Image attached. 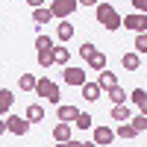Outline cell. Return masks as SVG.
Here are the masks:
<instances>
[{
    "mask_svg": "<svg viewBox=\"0 0 147 147\" xmlns=\"http://www.w3.org/2000/svg\"><path fill=\"white\" fill-rule=\"evenodd\" d=\"M80 88H82V97H85L88 103H94L97 97H103V88H100L97 82H88V80H85V82L80 85Z\"/></svg>",
    "mask_w": 147,
    "mask_h": 147,
    "instance_id": "obj_9",
    "label": "cell"
},
{
    "mask_svg": "<svg viewBox=\"0 0 147 147\" xmlns=\"http://www.w3.org/2000/svg\"><path fill=\"white\" fill-rule=\"evenodd\" d=\"M50 47H53L50 35H35V50H50Z\"/></svg>",
    "mask_w": 147,
    "mask_h": 147,
    "instance_id": "obj_28",
    "label": "cell"
},
{
    "mask_svg": "<svg viewBox=\"0 0 147 147\" xmlns=\"http://www.w3.org/2000/svg\"><path fill=\"white\" fill-rule=\"evenodd\" d=\"M68 47H59V44H53V65H68Z\"/></svg>",
    "mask_w": 147,
    "mask_h": 147,
    "instance_id": "obj_23",
    "label": "cell"
},
{
    "mask_svg": "<svg viewBox=\"0 0 147 147\" xmlns=\"http://www.w3.org/2000/svg\"><path fill=\"white\" fill-rule=\"evenodd\" d=\"M129 100H132V106H138V112L141 115H147V88H132L129 91Z\"/></svg>",
    "mask_w": 147,
    "mask_h": 147,
    "instance_id": "obj_8",
    "label": "cell"
},
{
    "mask_svg": "<svg viewBox=\"0 0 147 147\" xmlns=\"http://www.w3.org/2000/svg\"><path fill=\"white\" fill-rule=\"evenodd\" d=\"M35 59H38L41 68H50V65H53V47H50V50H38V56H35Z\"/></svg>",
    "mask_w": 147,
    "mask_h": 147,
    "instance_id": "obj_26",
    "label": "cell"
},
{
    "mask_svg": "<svg viewBox=\"0 0 147 147\" xmlns=\"http://www.w3.org/2000/svg\"><path fill=\"white\" fill-rule=\"evenodd\" d=\"M85 62H88V68H91V71L100 74V71H106V53H103V50H94L88 59H85Z\"/></svg>",
    "mask_w": 147,
    "mask_h": 147,
    "instance_id": "obj_12",
    "label": "cell"
},
{
    "mask_svg": "<svg viewBox=\"0 0 147 147\" xmlns=\"http://www.w3.org/2000/svg\"><path fill=\"white\" fill-rule=\"evenodd\" d=\"M121 65H124V71H138L141 68V56L132 50V53H124L121 56Z\"/></svg>",
    "mask_w": 147,
    "mask_h": 147,
    "instance_id": "obj_14",
    "label": "cell"
},
{
    "mask_svg": "<svg viewBox=\"0 0 147 147\" xmlns=\"http://www.w3.org/2000/svg\"><path fill=\"white\" fill-rule=\"evenodd\" d=\"M18 88H21V91H35V77L24 71L21 77H18Z\"/></svg>",
    "mask_w": 147,
    "mask_h": 147,
    "instance_id": "obj_21",
    "label": "cell"
},
{
    "mask_svg": "<svg viewBox=\"0 0 147 147\" xmlns=\"http://www.w3.org/2000/svg\"><path fill=\"white\" fill-rule=\"evenodd\" d=\"M74 32H77V30H74V24H71V21L65 18V21H62V24L56 27V38L62 41V44H68V41L74 38Z\"/></svg>",
    "mask_w": 147,
    "mask_h": 147,
    "instance_id": "obj_10",
    "label": "cell"
},
{
    "mask_svg": "<svg viewBox=\"0 0 147 147\" xmlns=\"http://www.w3.org/2000/svg\"><path fill=\"white\" fill-rule=\"evenodd\" d=\"M129 124L136 127V132H147V115H136V118H129Z\"/></svg>",
    "mask_w": 147,
    "mask_h": 147,
    "instance_id": "obj_27",
    "label": "cell"
},
{
    "mask_svg": "<svg viewBox=\"0 0 147 147\" xmlns=\"http://www.w3.org/2000/svg\"><path fill=\"white\" fill-rule=\"evenodd\" d=\"M68 147H82V141H77V138H71V141H65Z\"/></svg>",
    "mask_w": 147,
    "mask_h": 147,
    "instance_id": "obj_33",
    "label": "cell"
},
{
    "mask_svg": "<svg viewBox=\"0 0 147 147\" xmlns=\"http://www.w3.org/2000/svg\"><path fill=\"white\" fill-rule=\"evenodd\" d=\"M24 3L32 6V9H38V6H44V3H47V0H24Z\"/></svg>",
    "mask_w": 147,
    "mask_h": 147,
    "instance_id": "obj_31",
    "label": "cell"
},
{
    "mask_svg": "<svg viewBox=\"0 0 147 147\" xmlns=\"http://www.w3.org/2000/svg\"><path fill=\"white\" fill-rule=\"evenodd\" d=\"M0 136H6V118H0Z\"/></svg>",
    "mask_w": 147,
    "mask_h": 147,
    "instance_id": "obj_34",
    "label": "cell"
},
{
    "mask_svg": "<svg viewBox=\"0 0 147 147\" xmlns=\"http://www.w3.org/2000/svg\"><path fill=\"white\" fill-rule=\"evenodd\" d=\"M50 21H53L50 6H38V9H32V24H35V27H41V24H50Z\"/></svg>",
    "mask_w": 147,
    "mask_h": 147,
    "instance_id": "obj_11",
    "label": "cell"
},
{
    "mask_svg": "<svg viewBox=\"0 0 147 147\" xmlns=\"http://www.w3.org/2000/svg\"><path fill=\"white\" fill-rule=\"evenodd\" d=\"M35 94H38V97H44V100L47 103H59V97H62V94H59V85L53 82V80H35Z\"/></svg>",
    "mask_w": 147,
    "mask_h": 147,
    "instance_id": "obj_2",
    "label": "cell"
},
{
    "mask_svg": "<svg viewBox=\"0 0 147 147\" xmlns=\"http://www.w3.org/2000/svg\"><path fill=\"white\" fill-rule=\"evenodd\" d=\"M53 147H68V144H65V141H56V144H53Z\"/></svg>",
    "mask_w": 147,
    "mask_h": 147,
    "instance_id": "obj_36",
    "label": "cell"
},
{
    "mask_svg": "<svg viewBox=\"0 0 147 147\" xmlns=\"http://www.w3.org/2000/svg\"><path fill=\"white\" fill-rule=\"evenodd\" d=\"M132 6H136V12H144L147 15V0H132Z\"/></svg>",
    "mask_w": 147,
    "mask_h": 147,
    "instance_id": "obj_30",
    "label": "cell"
},
{
    "mask_svg": "<svg viewBox=\"0 0 147 147\" xmlns=\"http://www.w3.org/2000/svg\"><path fill=\"white\" fill-rule=\"evenodd\" d=\"M53 138H56V141H71V124L59 121V124L53 127Z\"/></svg>",
    "mask_w": 147,
    "mask_h": 147,
    "instance_id": "obj_20",
    "label": "cell"
},
{
    "mask_svg": "<svg viewBox=\"0 0 147 147\" xmlns=\"http://www.w3.org/2000/svg\"><path fill=\"white\" fill-rule=\"evenodd\" d=\"M132 47H136L138 56H144L147 53V32H136V44H132Z\"/></svg>",
    "mask_w": 147,
    "mask_h": 147,
    "instance_id": "obj_25",
    "label": "cell"
},
{
    "mask_svg": "<svg viewBox=\"0 0 147 147\" xmlns=\"http://www.w3.org/2000/svg\"><path fill=\"white\" fill-rule=\"evenodd\" d=\"M109 118H115L118 124L129 121V118H132V115H129V106H127V103H115V106H112V112H109Z\"/></svg>",
    "mask_w": 147,
    "mask_h": 147,
    "instance_id": "obj_15",
    "label": "cell"
},
{
    "mask_svg": "<svg viewBox=\"0 0 147 147\" xmlns=\"http://www.w3.org/2000/svg\"><path fill=\"white\" fill-rule=\"evenodd\" d=\"M74 127L82 129V132H85V129H91V127H94V124H91V115H88V112H80L77 121H74Z\"/></svg>",
    "mask_w": 147,
    "mask_h": 147,
    "instance_id": "obj_24",
    "label": "cell"
},
{
    "mask_svg": "<svg viewBox=\"0 0 147 147\" xmlns=\"http://www.w3.org/2000/svg\"><path fill=\"white\" fill-rule=\"evenodd\" d=\"M82 147H97V144L94 141H82Z\"/></svg>",
    "mask_w": 147,
    "mask_h": 147,
    "instance_id": "obj_35",
    "label": "cell"
},
{
    "mask_svg": "<svg viewBox=\"0 0 147 147\" xmlns=\"http://www.w3.org/2000/svg\"><path fill=\"white\" fill-rule=\"evenodd\" d=\"M24 118H27L30 124H41V121H44V109H41L38 103H32V106H27V112H24Z\"/></svg>",
    "mask_w": 147,
    "mask_h": 147,
    "instance_id": "obj_17",
    "label": "cell"
},
{
    "mask_svg": "<svg viewBox=\"0 0 147 147\" xmlns=\"http://www.w3.org/2000/svg\"><path fill=\"white\" fill-rule=\"evenodd\" d=\"M94 50H97V47H94V44H91V41H85V44H82V47H80V56H82V59H88V56H91V53H94Z\"/></svg>",
    "mask_w": 147,
    "mask_h": 147,
    "instance_id": "obj_29",
    "label": "cell"
},
{
    "mask_svg": "<svg viewBox=\"0 0 147 147\" xmlns=\"http://www.w3.org/2000/svg\"><path fill=\"white\" fill-rule=\"evenodd\" d=\"M30 121L27 118H24V115H6V132H12V136H27V132H30Z\"/></svg>",
    "mask_w": 147,
    "mask_h": 147,
    "instance_id": "obj_3",
    "label": "cell"
},
{
    "mask_svg": "<svg viewBox=\"0 0 147 147\" xmlns=\"http://www.w3.org/2000/svg\"><path fill=\"white\" fill-rule=\"evenodd\" d=\"M12 103H15V94H12L9 88H0V115H9Z\"/></svg>",
    "mask_w": 147,
    "mask_h": 147,
    "instance_id": "obj_16",
    "label": "cell"
},
{
    "mask_svg": "<svg viewBox=\"0 0 147 147\" xmlns=\"http://www.w3.org/2000/svg\"><path fill=\"white\" fill-rule=\"evenodd\" d=\"M94 15H97V24H103V30H109V32H115L121 27V18H124V15H118V9L109 0H100L94 6Z\"/></svg>",
    "mask_w": 147,
    "mask_h": 147,
    "instance_id": "obj_1",
    "label": "cell"
},
{
    "mask_svg": "<svg viewBox=\"0 0 147 147\" xmlns=\"http://www.w3.org/2000/svg\"><path fill=\"white\" fill-rule=\"evenodd\" d=\"M62 80H65L68 85H77V88H80V85H82L85 80H88V74H85L82 68H74V65H65V71H62Z\"/></svg>",
    "mask_w": 147,
    "mask_h": 147,
    "instance_id": "obj_6",
    "label": "cell"
},
{
    "mask_svg": "<svg viewBox=\"0 0 147 147\" xmlns=\"http://www.w3.org/2000/svg\"><path fill=\"white\" fill-rule=\"evenodd\" d=\"M77 3H80V6H97L100 0H77Z\"/></svg>",
    "mask_w": 147,
    "mask_h": 147,
    "instance_id": "obj_32",
    "label": "cell"
},
{
    "mask_svg": "<svg viewBox=\"0 0 147 147\" xmlns=\"http://www.w3.org/2000/svg\"><path fill=\"white\" fill-rule=\"evenodd\" d=\"M77 0H53L50 3V12H53V18L56 21H65V18H71L74 12H77Z\"/></svg>",
    "mask_w": 147,
    "mask_h": 147,
    "instance_id": "obj_4",
    "label": "cell"
},
{
    "mask_svg": "<svg viewBox=\"0 0 147 147\" xmlns=\"http://www.w3.org/2000/svg\"><path fill=\"white\" fill-rule=\"evenodd\" d=\"M136 136H138V132H136V127H132L129 121L118 124V138H127V141H129V138H136Z\"/></svg>",
    "mask_w": 147,
    "mask_h": 147,
    "instance_id": "obj_22",
    "label": "cell"
},
{
    "mask_svg": "<svg viewBox=\"0 0 147 147\" xmlns=\"http://www.w3.org/2000/svg\"><path fill=\"white\" fill-rule=\"evenodd\" d=\"M97 85H100L103 91H109L112 85H118V77H115L112 71H100V77H97Z\"/></svg>",
    "mask_w": 147,
    "mask_h": 147,
    "instance_id": "obj_19",
    "label": "cell"
},
{
    "mask_svg": "<svg viewBox=\"0 0 147 147\" xmlns=\"http://www.w3.org/2000/svg\"><path fill=\"white\" fill-rule=\"evenodd\" d=\"M97 147H106V144H112L115 141V129L112 127H94V138H91Z\"/></svg>",
    "mask_w": 147,
    "mask_h": 147,
    "instance_id": "obj_7",
    "label": "cell"
},
{
    "mask_svg": "<svg viewBox=\"0 0 147 147\" xmlns=\"http://www.w3.org/2000/svg\"><path fill=\"white\" fill-rule=\"evenodd\" d=\"M56 115H59V121H65V124H74L77 115H80V109H77V106H62V103H59Z\"/></svg>",
    "mask_w": 147,
    "mask_h": 147,
    "instance_id": "obj_13",
    "label": "cell"
},
{
    "mask_svg": "<svg viewBox=\"0 0 147 147\" xmlns=\"http://www.w3.org/2000/svg\"><path fill=\"white\" fill-rule=\"evenodd\" d=\"M106 94H109V100H112V106H115V103H127V100H129V94L121 88V82H118V85H112Z\"/></svg>",
    "mask_w": 147,
    "mask_h": 147,
    "instance_id": "obj_18",
    "label": "cell"
},
{
    "mask_svg": "<svg viewBox=\"0 0 147 147\" xmlns=\"http://www.w3.org/2000/svg\"><path fill=\"white\" fill-rule=\"evenodd\" d=\"M121 27H127V30H132V32H147V15H144V12L124 15V18H121Z\"/></svg>",
    "mask_w": 147,
    "mask_h": 147,
    "instance_id": "obj_5",
    "label": "cell"
}]
</instances>
